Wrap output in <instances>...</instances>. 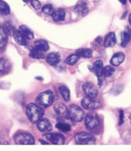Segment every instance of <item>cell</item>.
Here are the masks:
<instances>
[{
  "label": "cell",
  "instance_id": "1",
  "mask_svg": "<svg viewBox=\"0 0 131 151\" xmlns=\"http://www.w3.org/2000/svg\"><path fill=\"white\" fill-rule=\"evenodd\" d=\"M44 109L39 104L31 103L28 104L26 108V114L28 118L33 124L39 121L44 116Z\"/></svg>",
  "mask_w": 131,
  "mask_h": 151
},
{
  "label": "cell",
  "instance_id": "2",
  "mask_svg": "<svg viewBox=\"0 0 131 151\" xmlns=\"http://www.w3.org/2000/svg\"><path fill=\"white\" fill-rule=\"evenodd\" d=\"M67 117L74 122H80L84 118V111L79 106L72 104L68 108Z\"/></svg>",
  "mask_w": 131,
  "mask_h": 151
},
{
  "label": "cell",
  "instance_id": "3",
  "mask_svg": "<svg viewBox=\"0 0 131 151\" xmlns=\"http://www.w3.org/2000/svg\"><path fill=\"white\" fill-rule=\"evenodd\" d=\"M84 125L89 131L94 132L99 128L100 127L99 116L94 112H90L85 116Z\"/></svg>",
  "mask_w": 131,
  "mask_h": 151
},
{
  "label": "cell",
  "instance_id": "4",
  "mask_svg": "<svg viewBox=\"0 0 131 151\" xmlns=\"http://www.w3.org/2000/svg\"><path fill=\"white\" fill-rule=\"evenodd\" d=\"M15 143L19 145H33L35 144L34 137L29 132H18L14 136Z\"/></svg>",
  "mask_w": 131,
  "mask_h": 151
},
{
  "label": "cell",
  "instance_id": "5",
  "mask_svg": "<svg viewBox=\"0 0 131 151\" xmlns=\"http://www.w3.org/2000/svg\"><path fill=\"white\" fill-rule=\"evenodd\" d=\"M54 101V94L52 91L47 90L40 93L37 98V103L40 106L49 107Z\"/></svg>",
  "mask_w": 131,
  "mask_h": 151
},
{
  "label": "cell",
  "instance_id": "6",
  "mask_svg": "<svg viewBox=\"0 0 131 151\" xmlns=\"http://www.w3.org/2000/svg\"><path fill=\"white\" fill-rule=\"evenodd\" d=\"M75 140L80 145H91L94 144L96 139L92 134L87 132H79L75 134Z\"/></svg>",
  "mask_w": 131,
  "mask_h": 151
},
{
  "label": "cell",
  "instance_id": "7",
  "mask_svg": "<svg viewBox=\"0 0 131 151\" xmlns=\"http://www.w3.org/2000/svg\"><path fill=\"white\" fill-rule=\"evenodd\" d=\"M82 105L84 109L87 110H95L99 109L101 106V104L99 101H97L94 98L85 97L82 101Z\"/></svg>",
  "mask_w": 131,
  "mask_h": 151
},
{
  "label": "cell",
  "instance_id": "8",
  "mask_svg": "<svg viewBox=\"0 0 131 151\" xmlns=\"http://www.w3.org/2000/svg\"><path fill=\"white\" fill-rule=\"evenodd\" d=\"M83 91L85 93L87 97H91V98H96L98 95V89L97 87L92 82H86L82 86Z\"/></svg>",
  "mask_w": 131,
  "mask_h": 151
},
{
  "label": "cell",
  "instance_id": "9",
  "mask_svg": "<svg viewBox=\"0 0 131 151\" xmlns=\"http://www.w3.org/2000/svg\"><path fill=\"white\" fill-rule=\"evenodd\" d=\"M47 140H49L52 144L54 145H62L65 142V137L59 133H49L45 134Z\"/></svg>",
  "mask_w": 131,
  "mask_h": 151
},
{
  "label": "cell",
  "instance_id": "10",
  "mask_svg": "<svg viewBox=\"0 0 131 151\" xmlns=\"http://www.w3.org/2000/svg\"><path fill=\"white\" fill-rule=\"evenodd\" d=\"M58 124H56V127L59 130L63 131V132H67V131H70L71 129V126L69 125L67 122V116H61L57 119Z\"/></svg>",
  "mask_w": 131,
  "mask_h": 151
},
{
  "label": "cell",
  "instance_id": "11",
  "mask_svg": "<svg viewBox=\"0 0 131 151\" xmlns=\"http://www.w3.org/2000/svg\"><path fill=\"white\" fill-rule=\"evenodd\" d=\"M37 128L42 132H48L52 131V125L51 122L47 119H40L37 122Z\"/></svg>",
  "mask_w": 131,
  "mask_h": 151
},
{
  "label": "cell",
  "instance_id": "12",
  "mask_svg": "<svg viewBox=\"0 0 131 151\" xmlns=\"http://www.w3.org/2000/svg\"><path fill=\"white\" fill-rule=\"evenodd\" d=\"M116 44V37H115V32H109L108 34L107 35L106 37L104 38V47H114Z\"/></svg>",
  "mask_w": 131,
  "mask_h": 151
},
{
  "label": "cell",
  "instance_id": "13",
  "mask_svg": "<svg viewBox=\"0 0 131 151\" xmlns=\"http://www.w3.org/2000/svg\"><path fill=\"white\" fill-rule=\"evenodd\" d=\"M60 60V55L56 52H52L47 55L46 61L51 66H55L59 63Z\"/></svg>",
  "mask_w": 131,
  "mask_h": 151
},
{
  "label": "cell",
  "instance_id": "14",
  "mask_svg": "<svg viewBox=\"0 0 131 151\" xmlns=\"http://www.w3.org/2000/svg\"><path fill=\"white\" fill-rule=\"evenodd\" d=\"M103 69H104V64H103L102 60H97V61H96L93 66H92V70L94 72L96 75L99 78L103 77V74H102Z\"/></svg>",
  "mask_w": 131,
  "mask_h": 151
},
{
  "label": "cell",
  "instance_id": "15",
  "mask_svg": "<svg viewBox=\"0 0 131 151\" xmlns=\"http://www.w3.org/2000/svg\"><path fill=\"white\" fill-rule=\"evenodd\" d=\"M131 39V30L129 27H126V30L122 33V41L121 46L123 47H126L129 42L130 41Z\"/></svg>",
  "mask_w": 131,
  "mask_h": 151
},
{
  "label": "cell",
  "instance_id": "16",
  "mask_svg": "<svg viewBox=\"0 0 131 151\" xmlns=\"http://www.w3.org/2000/svg\"><path fill=\"white\" fill-rule=\"evenodd\" d=\"M124 60H125V55H124L123 53L118 52V53H115L111 58V64L115 66V67H118L123 62Z\"/></svg>",
  "mask_w": 131,
  "mask_h": 151
},
{
  "label": "cell",
  "instance_id": "17",
  "mask_svg": "<svg viewBox=\"0 0 131 151\" xmlns=\"http://www.w3.org/2000/svg\"><path fill=\"white\" fill-rule=\"evenodd\" d=\"M54 111L57 113L59 116H67V111H68V109L65 104L62 103H56L54 104Z\"/></svg>",
  "mask_w": 131,
  "mask_h": 151
},
{
  "label": "cell",
  "instance_id": "18",
  "mask_svg": "<svg viewBox=\"0 0 131 151\" xmlns=\"http://www.w3.org/2000/svg\"><path fill=\"white\" fill-rule=\"evenodd\" d=\"M8 35L2 26H0V52L5 48L7 43Z\"/></svg>",
  "mask_w": 131,
  "mask_h": 151
},
{
  "label": "cell",
  "instance_id": "19",
  "mask_svg": "<svg viewBox=\"0 0 131 151\" xmlns=\"http://www.w3.org/2000/svg\"><path fill=\"white\" fill-rule=\"evenodd\" d=\"M75 12L77 14H82V16H84V15L87 14L88 13V6H87V3L86 0H82V2L81 4L77 5L76 7H75Z\"/></svg>",
  "mask_w": 131,
  "mask_h": 151
},
{
  "label": "cell",
  "instance_id": "20",
  "mask_svg": "<svg viewBox=\"0 0 131 151\" xmlns=\"http://www.w3.org/2000/svg\"><path fill=\"white\" fill-rule=\"evenodd\" d=\"M34 47L37 49H39L42 52H46L49 49L48 43L44 40H38L34 42Z\"/></svg>",
  "mask_w": 131,
  "mask_h": 151
},
{
  "label": "cell",
  "instance_id": "21",
  "mask_svg": "<svg viewBox=\"0 0 131 151\" xmlns=\"http://www.w3.org/2000/svg\"><path fill=\"white\" fill-rule=\"evenodd\" d=\"M14 38L15 41L19 44L21 45H24V46H26L28 45L27 43V39L25 38V37L19 31H16L14 35Z\"/></svg>",
  "mask_w": 131,
  "mask_h": 151
},
{
  "label": "cell",
  "instance_id": "22",
  "mask_svg": "<svg viewBox=\"0 0 131 151\" xmlns=\"http://www.w3.org/2000/svg\"><path fill=\"white\" fill-rule=\"evenodd\" d=\"M18 31L21 32L27 40H32V39L34 38V34L32 33V31L25 25H20L19 29H18Z\"/></svg>",
  "mask_w": 131,
  "mask_h": 151
},
{
  "label": "cell",
  "instance_id": "23",
  "mask_svg": "<svg viewBox=\"0 0 131 151\" xmlns=\"http://www.w3.org/2000/svg\"><path fill=\"white\" fill-rule=\"evenodd\" d=\"M52 18L54 22H62L65 19V16H66V13H65L64 10L59 9L54 11V13L52 14Z\"/></svg>",
  "mask_w": 131,
  "mask_h": 151
},
{
  "label": "cell",
  "instance_id": "24",
  "mask_svg": "<svg viewBox=\"0 0 131 151\" xmlns=\"http://www.w3.org/2000/svg\"><path fill=\"white\" fill-rule=\"evenodd\" d=\"M10 62L5 58H0V73H6L10 69Z\"/></svg>",
  "mask_w": 131,
  "mask_h": 151
},
{
  "label": "cell",
  "instance_id": "25",
  "mask_svg": "<svg viewBox=\"0 0 131 151\" xmlns=\"http://www.w3.org/2000/svg\"><path fill=\"white\" fill-rule=\"evenodd\" d=\"M59 90L60 94H61L62 98L64 99V101H69V99H70V93H69V89L67 86H61L59 88Z\"/></svg>",
  "mask_w": 131,
  "mask_h": 151
},
{
  "label": "cell",
  "instance_id": "26",
  "mask_svg": "<svg viewBox=\"0 0 131 151\" xmlns=\"http://www.w3.org/2000/svg\"><path fill=\"white\" fill-rule=\"evenodd\" d=\"M77 53L80 57L83 58H90L92 55V51L89 48H81V49H77L76 51Z\"/></svg>",
  "mask_w": 131,
  "mask_h": 151
},
{
  "label": "cell",
  "instance_id": "27",
  "mask_svg": "<svg viewBox=\"0 0 131 151\" xmlns=\"http://www.w3.org/2000/svg\"><path fill=\"white\" fill-rule=\"evenodd\" d=\"M3 28L5 30V32H6V34L8 36H14L16 32V29H15V28L14 27V25L11 24L9 22H6L4 23V25H3Z\"/></svg>",
  "mask_w": 131,
  "mask_h": 151
},
{
  "label": "cell",
  "instance_id": "28",
  "mask_svg": "<svg viewBox=\"0 0 131 151\" xmlns=\"http://www.w3.org/2000/svg\"><path fill=\"white\" fill-rule=\"evenodd\" d=\"M30 56L32 58H34V59H44L45 55L44 53V52L40 51L39 49H37V48H33L32 50H31L30 52Z\"/></svg>",
  "mask_w": 131,
  "mask_h": 151
},
{
  "label": "cell",
  "instance_id": "29",
  "mask_svg": "<svg viewBox=\"0 0 131 151\" xmlns=\"http://www.w3.org/2000/svg\"><path fill=\"white\" fill-rule=\"evenodd\" d=\"M10 12V6L5 1L0 0V14L2 15H8Z\"/></svg>",
  "mask_w": 131,
  "mask_h": 151
},
{
  "label": "cell",
  "instance_id": "30",
  "mask_svg": "<svg viewBox=\"0 0 131 151\" xmlns=\"http://www.w3.org/2000/svg\"><path fill=\"white\" fill-rule=\"evenodd\" d=\"M80 56L77 53H75V54H72L69 55V56L67 58V60H66V63H67V64L70 65H74L77 63V62L79 60Z\"/></svg>",
  "mask_w": 131,
  "mask_h": 151
},
{
  "label": "cell",
  "instance_id": "31",
  "mask_svg": "<svg viewBox=\"0 0 131 151\" xmlns=\"http://www.w3.org/2000/svg\"><path fill=\"white\" fill-rule=\"evenodd\" d=\"M115 72V68L111 66H106V67H104L103 69V72H102V74H103V77L107 78L111 76L112 74H114Z\"/></svg>",
  "mask_w": 131,
  "mask_h": 151
},
{
  "label": "cell",
  "instance_id": "32",
  "mask_svg": "<svg viewBox=\"0 0 131 151\" xmlns=\"http://www.w3.org/2000/svg\"><path fill=\"white\" fill-rule=\"evenodd\" d=\"M42 11L47 15H52V14L54 13V8L51 4H47L43 6Z\"/></svg>",
  "mask_w": 131,
  "mask_h": 151
},
{
  "label": "cell",
  "instance_id": "33",
  "mask_svg": "<svg viewBox=\"0 0 131 151\" xmlns=\"http://www.w3.org/2000/svg\"><path fill=\"white\" fill-rule=\"evenodd\" d=\"M30 3L31 5L34 9L36 10H39L40 7H41V4H40V1L39 0H31L30 1Z\"/></svg>",
  "mask_w": 131,
  "mask_h": 151
},
{
  "label": "cell",
  "instance_id": "34",
  "mask_svg": "<svg viewBox=\"0 0 131 151\" xmlns=\"http://www.w3.org/2000/svg\"><path fill=\"white\" fill-rule=\"evenodd\" d=\"M124 120V111L122 110L119 111V125L123 123Z\"/></svg>",
  "mask_w": 131,
  "mask_h": 151
},
{
  "label": "cell",
  "instance_id": "35",
  "mask_svg": "<svg viewBox=\"0 0 131 151\" xmlns=\"http://www.w3.org/2000/svg\"><path fill=\"white\" fill-rule=\"evenodd\" d=\"M102 40H102V38L100 37H97V41H98L99 43H101Z\"/></svg>",
  "mask_w": 131,
  "mask_h": 151
},
{
  "label": "cell",
  "instance_id": "36",
  "mask_svg": "<svg viewBox=\"0 0 131 151\" xmlns=\"http://www.w3.org/2000/svg\"><path fill=\"white\" fill-rule=\"evenodd\" d=\"M40 142L42 144H46V145H47V144H48V142H44V141H43V140H40Z\"/></svg>",
  "mask_w": 131,
  "mask_h": 151
},
{
  "label": "cell",
  "instance_id": "37",
  "mask_svg": "<svg viewBox=\"0 0 131 151\" xmlns=\"http://www.w3.org/2000/svg\"><path fill=\"white\" fill-rule=\"evenodd\" d=\"M119 1H120V2H121L122 4H126V1H127V0H119Z\"/></svg>",
  "mask_w": 131,
  "mask_h": 151
},
{
  "label": "cell",
  "instance_id": "38",
  "mask_svg": "<svg viewBox=\"0 0 131 151\" xmlns=\"http://www.w3.org/2000/svg\"><path fill=\"white\" fill-rule=\"evenodd\" d=\"M129 22H130V24L131 26V14H130V16H129Z\"/></svg>",
  "mask_w": 131,
  "mask_h": 151
},
{
  "label": "cell",
  "instance_id": "39",
  "mask_svg": "<svg viewBox=\"0 0 131 151\" xmlns=\"http://www.w3.org/2000/svg\"><path fill=\"white\" fill-rule=\"evenodd\" d=\"M23 1H24L25 3H29V2H30L31 0H23Z\"/></svg>",
  "mask_w": 131,
  "mask_h": 151
},
{
  "label": "cell",
  "instance_id": "40",
  "mask_svg": "<svg viewBox=\"0 0 131 151\" xmlns=\"http://www.w3.org/2000/svg\"><path fill=\"white\" fill-rule=\"evenodd\" d=\"M129 119H130V124H131V114L129 116Z\"/></svg>",
  "mask_w": 131,
  "mask_h": 151
},
{
  "label": "cell",
  "instance_id": "41",
  "mask_svg": "<svg viewBox=\"0 0 131 151\" xmlns=\"http://www.w3.org/2000/svg\"><path fill=\"white\" fill-rule=\"evenodd\" d=\"M129 1H130V3H131V0H129Z\"/></svg>",
  "mask_w": 131,
  "mask_h": 151
}]
</instances>
